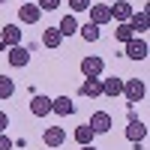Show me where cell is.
<instances>
[{
  "label": "cell",
  "mask_w": 150,
  "mask_h": 150,
  "mask_svg": "<svg viewBox=\"0 0 150 150\" xmlns=\"http://www.w3.org/2000/svg\"><path fill=\"white\" fill-rule=\"evenodd\" d=\"M87 126H90L96 135H105L111 126H114V120H111V114H108V111H93V114H90V123H87Z\"/></svg>",
  "instance_id": "cell-3"
},
{
  "label": "cell",
  "mask_w": 150,
  "mask_h": 150,
  "mask_svg": "<svg viewBox=\"0 0 150 150\" xmlns=\"http://www.w3.org/2000/svg\"><path fill=\"white\" fill-rule=\"evenodd\" d=\"M12 93H15V81L9 75H0V99H9Z\"/></svg>",
  "instance_id": "cell-21"
},
{
  "label": "cell",
  "mask_w": 150,
  "mask_h": 150,
  "mask_svg": "<svg viewBox=\"0 0 150 150\" xmlns=\"http://www.w3.org/2000/svg\"><path fill=\"white\" fill-rule=\"evenodd\" d=\"M108 9H111V21H117V24H126L135 12V6L129 0H114V6H108Z\"/></svg>",
  "instance_id": "cell-4"
},
{
  "label": "cell",
  "mask_w": 150,
  "mask_h": 150,
  "mask_svg": "<svg viewBox=\"0 0 150 150\" xmlns=\"http://www.w3.org/2000/svg\"><path fill=\"white\" fill-rule=\"evenodd\" d=\"M42 141H45V147H60L66 141V129L63 126H48L42 132Z\"/></svg>",
  "instance_id": "cell-9"
},
{
  "label": "cell",
  "mask_w": 150,
  "mask_h": 150,
  "mask_svg": "<svg viewBox=\"0 0 150 150\" xmlns=\"http://www.w3.org/2000/svg\"><path fill=\"white\" fill-rule=\"evenodd\" d=\"M102 72H105V60L99 54H87L81 60V75H84V78H99Z\"/></svg>",
  "instance_id": "cell-1"
},
{
  "label": "cell",
  "mask_w": 150,
  "mask_h": 150,
  "mask_svg": "<svg viewBox=\"0 0 150 150\" xmlns=\"http://www.w3.org/2000/svg\"><path fill=\"white\" fill-rule=\"evenodd\" d=\"M114 39L126 45L129 39H135V33H132V27H129V24H117V30H114Z\"/></svg>",
  "instance_id": "cell-22"
},
{
  "label": "cell",
  "mask_w": 150,
  "mask_h": 150,
  "mask_svg": "<svg viewBox=\"0 0 150 150\" xmlns=\"http://www.w3.org/2000/svg\"><path fill=\"white\" fill-rule=\"evenodd\" d=\"M147 51H150V45H147V39H141V36H135V39L126 42V57L129 60H147Z\"/></svg>",
  "instance_id": "cell-5"
},
{
  "label": "cell",
  "mask_w": 150,
  "mask_h": 150,
  "mask_svg": "<svg viewBox=\"0 0 150 150\" xmlns=\"http://www.w3.org/2000/svg\"><path fill=\"white\" fill-rule=\"evenodd\" d=\"M90 24H96V27H102V24H108L111 21V9H108V3H90Z\"/></svg>",
  "instance_id": "cell-8"
},
{
  "label": "cell",
  "mask_w": 150,
  "mask_h": 150,
  "mask_svg": "<svg viewBox=\"0 0 150 150\" xmlns=\"http://www.w3.org/2000/svg\"><path fill=\"white\" fill-rule=\"evenodd\" d=\"M36 6H39L42 12H54L60 6V0H36Z\"/></svg>",
  "instance_id": "cell-24"
},
{
  "label": "cell",
  "mask_w": 150,
  "mask_h": 150,
  "mask_svg": "<svg viewBox=\"0 0 150 150\" xmlns=\"http://www.w3.org/2000/svg\"><path fill=\"white\" fill-rule=\"evenodd\" d=\"M69 9H72V15L84 12V9H90V0H69Z\"/></svg>",
  "instance_id": "cell-23"
},
{
  "label": "cell",
  "mask_w": 150,
  "mask_h": 150,
  "mask_svg": "<svg viewBox=\"0 0 150 150\" xmlns=\"http://www.w3.org/2000/svg\"><path fill=\"white\" fill-rule=\"evenodd\" d=\"M129 27H132V33L138 36V33H144L147 30V9H138V12H132V18L126 21Z\"/></svg>",
  "instance_id": "cell-16"
},
{
  "label": "cell",
  "mask_w": 150,
  "mask_h": 150,
  "mask_svg": "<svg viewBox=\"0 0 150 150\" xmlns=\"http://www.w3.org/2000/svg\"><path fill=\"white\" fill-rule=\"evenodd\" d=\"M42 18V9L36 6V3H24V6H18V21L21 24H36Z\"/></svg>",
  "instance_id": "cell-10"
},
{
  "label": "cell",
  "mask_w": 150,
  "mask_h": 150,
  "mask_svg": "<svg viewBox=\"0 0 150 150\" xmlns=\"http://www.w3.org/2000/svg\"><path fill=\"white\" fill-rule=\"evenodd\" d=\"M81 96H87V99H99V96H102V81H99V78H84V84H81Z\"/></svg>",
  "instance_id": "cell-15"
},
{
  "label": "cell",
  "mask_w": 150,
  "mask_h": 150,
  "mask_svg": "<svg viewBox=\"0 0 150 150\" xmlns=\"http://www.w3.org/2000/svg\"><path fill=\"white\" fill-rule=\"evenodd\" d=\"M75 111V102L69 96H57V99H51V114H57V117H69Z\"/></svg>",
  "instance_id": "cell-12"
},
{
  "label": "cell",
  "mask_w": 150,
  "mask_h": 150,
  "mask_svg": "<svg viewBox=\"0 0 150 150\" xmlns=\"http://www.w3.org/2000/svg\"><path fill=\"white\" fill-rule=\"evenodd\" d=\"M0 150H12V138L6 132H0Z\"/></svg>",
  "instance_id": "cell-25"
},
{
  "label": "cell",
  "mask_w": 150,
  "mask_h": 150,
  "mask_svg": "<svg viewBox=\"0 0 150 150\" xmlns=\"http://www.w3.org/2000/svg\"><path fill=\"white\" fill-rule=\"evenodd\" d=\"M12 45H21V30L18 24H6L3 30H0V51H6Z\"/></svg>",
  "instance_id": "cell-6"
},
{
  "label": "cell",
  "mask_w": 150,
  "mask_h": 150,
  "mask_svg": "<svg viewBox=\"0 0 150 150\" xmlns=\"http://www.w3.org/2000/svg\"><path fill=\"white\" fill-rule=\"evenodd\" d=\"M6 51H9V66H27L30 63V51H27V48H24V45H12V48H6Z\"/></svg>",
  "instance_id": "cell-11"
},
{
  "label": "cell",
  "mask_w": 150,
  "mask_h": 150,
  "mask_svg": "<svg viewBox=\"0 0 150 150\" xmlns=\"http://www.w3.org/2000/svg\"><path fill=\"white\" fill-rule=\"evenodd\" d=\"M57 30H60V36H72V33H78V18H75L72 12H69V15H63V18H60V24H57Z\"/></svg>",
  "instance_id": "cell-18"
},
{
  "label": "cell",
  "mask_w": 150,
  "mask_h": 150,
  "mask_svg": "<svg viewBox=\"0 0 150 150\" xmlns=\"http://www.w3.org/2000/svg\"><path fill=\"white\" fill-rule=\"evenodd\" d=\"M60 42H63V36H60L57 27H45V30H42V45H45V48H51V51H54V48H60Z\"/></svg>",
  "instance_id": "cell-17"
},
{
  "label": "cell",
  "mask_w": 150,
  "mask_h": 150,
  "mask_svg": "<svg viewBox=\"0 0 150 150\" xmlns=\"http://www.w3.org/2000/svg\"><path fill=\"white\" fill-rule=\"evenodd\" d=\"M6 126H9V114L0 111V132H6Z\"/></svg>",
  "instance_id": "cell-26"
},
{
  "label": "cell",
  "mask_w": 150,
  "mask_h": 150,
  "mask_svg": "<svg viewBox=\"0 0 150 150\" xmlns=\"http://www.w3.org/2000/svg\"><path fill=\"white\" fill-rule=\"evenodd\" d=\"M102 81V96H120L123 93V78H117V75H111V78H99Z\"/></svg>",
  "instance_id": "cell-14"
},
{
  "label": "cell",
  "mask_w": 150,
  "mask_h": 150,
  "mask_svg": "<svg viewBox=\"0 0 150 150\" xmlns=\"http://www.w3.org/2000/svg\"><path fill=\"white\" fill-rule=\"evenodd\" d=\"M126 138H129L135 147H138V144L147 138V126H144L141 120H129V126H126Z\"/></svg>",
  "instance_id": "cell-13"
},
{
  "label": "cell",
  "mask_w": 150,
  "mask_h": 150,
  "mask_svg": "<svg viewBox=\"0 0 150 150\" xmlns=\"http://www.w3.org/2000/svg\"><path fill=\"white\" fill-rule=\"evenodd\" d=\"M105 3H114V0H105Z\"/></svg>",
  "instance_id": "cell-28"
},
{
  "label": "cell",
  "mask_w": 150,
  "mask_h": 150,
  "mask_svg": "<svg viewBox=\"0 0 150 150\" xmlns=\"http://www.w3.org/2000/svg\"><path fill=\"white\" fill-rule=\"evenodd\" d=\"M93 138H96V132L87 126V123H81L78 129H75V141H78L81 147H87V144H93Z\"/></svg>",
  "instance_id": "cell-19"
},
{
  "label": "cell",
  "mask_w": 150,
  "mask_h": 150,
  "mask_svg": "<svg viewBox=\"0 0 150 150\" xmlns=\"http://www.w3.org/2000/svg\"><path fill=\"white\" fill-rule=\"evenodd\" d=\"M30 114H33V117H45V114H51V96L36 93V96L30 99Z\"/></svg>",
  "instance_id": "cell-7"
},
{
  "label": "cell",
  "mask_w": 150,
  "mask_h": 150,
  "mask_svg": "<svg viewBox=\"0 0 150 150\" xmlns=\"http://www.w3.org/2000/svg\"><path fill=\"white\" fill-rule=\"evenodd\" d=\"M78 33H81L84 42H96V39H99V27L90 24V21H87V24H78Z\"/></svg>",
  "instance_id": "cell-20"
},
{
  "label": "cell",
  "mask_w": 150,
  "mask_h": 150,
  "mask_svg": "<svg viewBox=\"0 0 150 150\" xmlns=\"http://www.w3.org/2000/svg\"><path fill=\"white\" fill-rule=\"evenodd\" d=\"M81 150H96V147H93V144H87V147H81Z\"/></svg>",
  "instance_id": "cell-27"
},
{
  "label": "cell",
  "mask_w": 150,
  "mask_h": 150,
  "mask_svg": "<svg viewBox=\"0 0 150 150\" xmlns=\"http://www.w3.org/2000/svg\"><path fill=\"white\" fill-rule=\"evenodd\" d=\"M123 96L129 99V102H141V99L147 96V87L141 78H126L123 81Z\"/></svg>",
  "instance_id": "cell-2"
}]
</instances>
